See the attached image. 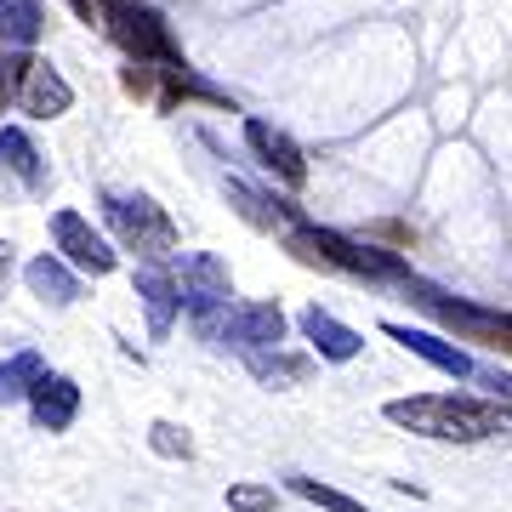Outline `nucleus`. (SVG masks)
I'll use <instances>...</instances> for the list:
<instances>
[{"instance_id": "20", "label": "nucleus", "mask_w": 512, "mask_h": 512, "mask_svg": "<svg viewBox=\"0 0 512 512\" xmlns=\"http://www.w3.org/2000/svg\"><path fill=\"white\" fill-rule=\"evenodd\" d=\"M0 154H6V165L18 171L23 183H40L46 171H40V160H35V148H29V137L23 131H0Z\"/></svg>"}, {"instance_id": "5", "label": "nucleus", "mask_w": 512, "mask_h": 512, "mask_svg": "<svg viewBox=\"0 0 512 512\" xmlns=\"http://www.w3.org/2000/svg\"><path fill=\"white\" fill-rule=\"evenodd\" d=\"M12 69V97L23 103V114H35V120H52L74 103L69 80L52 69V63H35V57H18V63H6Z\"/></svg>"}, {"instance_id": "9", "label": "nucleus", "mask_w": 512, "mask_h": 512, "mask_svg": "<svg viewBox=\"0 0 512 512\" xmlns=\"http://www.w3.org/2000/svg\"><path fill=\"white\" fill-rule=\"evenodd\" d=\"M29 410H35V421L46 433H63V427H74V416H80V387H74L69 376L40 370L35 387H29Z\"/></svg>"}, {"instance_id": "6", "label": "nucleus", "mask_w": 512, "mask_h": 512, "mask_svg": "<svg viewBox=\"0 0 512 512\" xmlns=\"http://www.w3.org/2000/svg\"><path fill=\"white\" fill-rule=\"evenodd\" d=\"M52 239H57V251H63V262L80 268V274H114V262H120V256L109 251V239L97 234L80 211H57V217H52Z\"/></svg>"}, {"instance_id": "11", "label": "nucleus", "mask_w": 512, "mask_h": 512, "mask_svg": "<svg viewBox=\"0 0 512 512\" xmlns=\"http://www.w3.org/2000/svg\"><path fill=\"white\" fill-rule=\"evenodd\" d=\"M245 137H251V148L262 154V165H268V171H279V183H291V188L308 183V160H302V148H296L285 131H274L268 120H251V126H245Z\"/></svg>"}, {"instance_id": "1", "label": "nucleus", "mask_w": 512, "mask_h": 512, "mask_svg": "<svg viewBox=\"0 0 512 512\" xmlns=\"http://www.w3.org/2000/svg\"><path fill=\"white\" fill-rule=\"evenodd\" d=\"M382 416L439 444H478L512 433V399H473V393H410V399H387Z\"/></svg>"}, {"instance_id": "21", "label": "nucleus", "mask_w": 512, "mask_h": 512, "mask_svg": "<svg viewBox=\"0 0 512 512\" xmlns=\"http://www.w3.org/2000/svg\"><path fill=\"white\" fill-rule=\"evenodd\" d=\"M228 512H279L274 484H228Z\"/></svg>"}, {"instance_id": "16", "label": "nucleus", "mask_w": 512, "mask_h": 512, "mask_svg": "<svg viewBox=\"0 0 512 512\" xmlns=\"http://www.w3.org/2000/svg\"><path fill=\"white\" fill-rule=\"evenodd\" d=\"M40 0H0V46H35L40 40Z\"/></svg>"}, {"instance_id": "2", "label": "nucleus", "mask_w": 512, "mask_h": 512, "mask_svg": "<svg viewBox=\"0 0 512 512\" xmlns=\"http://www.w3.org/2000/svg\"><path fill=\"white\" fill-rule=\"evenodd\" d=\"M285 251L296 256V262H308V268H325V274H348V279H410V268H404V256L393 251H376V245H359V239L336 234V228H313V222H302V228H291L285 234Z\"/></svg>"}, {"instance_id": "3", "label": "nucleus", "mask_w": 512, "mask_h": 512, "mask_svg": "<svg viewBox=\"0 0 512 512\" xmlns=\"http://www.w3.org/2000/svg\"><path fill=\"white\" fill-rule=\"evenodd\" d=\"M404 291L416 302L427 319H439L444 330H456V342H484V348L507 353L512 359V313L501 308H478V302H461V296H444L439 285H427V279H404Z\"/></svg>"}, {"instance_id": "8", "label": "nucleus", "mask_w": 512, "mask_h": 512, "mask_svg": "<svg viewBox=\"0 0 512 512\" xmlns=\"http://www.w3.org/2000/svg\"><path fill=\"white\" fill-rule=\"evenodd\" d=\"M183 308L188 319H200V313L222 308V302H234V279H228V268H222L217 256H183Z\"/></svg>"}, {"instance_id": "15", "label": "nucleus", "mask_w": 512, "mask_h": 512, "mask_svg": "<svg viewBox=\"0 0 512 512\" xmlns=\"http://www.w3.org/2000/svg\"><path fill=\"white\" fill-rule=\"evenodd\" d=\"M23 279H29V291H35L40 302H52V308H69L74 296H80V279H74L57 256H35V262L23 268Z\"/></svg>"}, {"instance_id": "18", "label": "nucleus", "mask_w": 512, "mask_h": 512, "mask_svg": "<svg viewBox=\"0 0 512 512\" xmlns=\"http://www.w3.org/2000/svg\"><path fill=\"white\" fill-rule=\"evenodd\" d=\"M40 353H18V359H6L0 365V404H18V399H29V387H35V376H40Z\"/></svg>"}, {"instance_id": "19", "label": "nucleus", "mask_w": 512, "mask_h": 512, "mask_svg": "<svg viewBox=\"0 0 512 512\" xmlns=\"http://www.w3.org/2000/svg\"><path fill=\"white\" fill-rule=\"evenodd\" d=\"M148 450L165 461H194V439H188V427H177V421H154L148 427Z\"/></svg>"}, {"instance_id": "7", "label": "nucleus", "mask_w": 512, "mask_h": 512, "mask_svg": "<svg viewBox=\"0 0 512 512\" xmlns=\"http://www.w3.org/2000/svg\"><path fill=\"white\" fill-rule=\"evenodd\" d=\"M109 23H114V40L126 46L131 57H160V63H183L177 57V46H171V35H165V23L148 12V6H131V0H114L109 6Z\"/></svg>"}, {"instance_id": "10", "label": "nucleus", "mask_w": 512, "mask_h": 512, "mask_svg": "<svg viewBox=\"0 0 512 512\" xmlns=\"http://www.w3.org/2000/svg\"><path fill=\"white\" fill-rule=\"evenodd\" d=\"M302 336L313 342V353L319 359H330V365H348V359H359V348H365V336L353 325H342V319H330L325 308H302Z\"/></svg>"}, {"instance_id": "24", "label": "nucleus", "mask_w": 512, "mask_h": 512, "mask_svg": "<svg viewBox=\"0 0 512 512\" xmlns=\"http://www.w3.org/2000/svg\"><path fill=\"white\" fill-rule=\"evenodd\" d=\"M6 274H12V245H0V285H6Z\"/></svg>"}, {"instance_id": "12", "label": "nucleus", "mask_w": 512, "mask_h": 512, "mask_svg": "<svg viewBox=\"0 0 512 512\" xmlns=\"http://www.w3.org/2000/svg\"><path fill=\"white\" fill-rule=\"evenodd\" d=\"M382 336H393V342H399L404 353H416V359H427V365L433 370H444V376H473V359H467V353L456 348V342H439V336H427V330H410V325H393V319H387L382 325Z\"/></svg>"}, {"instance_id": "17", "label": "nucleus", "mask_w": 512, "mask_h": 512, "mask_svg": "<svg viewBox=\"0 0 512 512\" xmlns=\"http://www.w3.org/2000/svg\"><path fill=\"white\" fill-rule=\"evenodd\" d=\"M285 484H291V495H302V501H313V507H325V512H370L365 501H353L348 490H336V484H319V478L291 473Z\"/></svg>"}, {"instance_id": "22", "label": "nucleus", "mask_w": 512, "mask_h": 512, "mask_svg": "<svg viewBox=\"0 0 512 512\" xmlns=\"http://www.w3.org/2000/svg\"><path fill=\"white\" fill-rule=\"evenodd\" d=\"M120 80H126V92H131V97H148V92H154V69H148L143 57H131V69L120 74Z\"/></svg>"}, {"instance_id": "14", "label": "nucleus", "mask_w": 512, "mask_h": 512, "mask_svg": "<svg viewBox=\"0 0 512 512\" xmlns=\"http://www.w3.org/2000/svg\"><path fill=\"white\" fill-rule=\"evenodd\" d=\"M137 296H143V308H148V336H171L177 313H183V285L165 268H143L137 274Z\"/></svg>"}, {"instance_id": "13", "label": "nucleus", "mask_w": 512, "mask_h": 512, "mask_svg": "<svg viewBox=\"0 0 512 512\" xmlns=\"http://www.w3.org/2000/svg\"><path fill=\"white\" fill-rule=\"evenodd\" d=\"M245 359V370H251L262 387H302L313 376V359L308 353L285 348V342H274V348H256V353H239Z\"/></svg>"}, {"instance_id": "4", "label": "nucleus", "mask_w": 512, "mask_h": 512, "mask_svg": "<svg viewBox=\"0 0 512 512\" xmlns=\"http://www.w3.org/2000/svg\"><path fill=\"white\" fill-rule=\"evenodd\" d=\"M109 222H114V234H120V245L137 251V256H171L177 251V228H171V217H165L148 194H114Z\"/></svg>"}, {"instance_id": "23", "label": "nucleus", "mask_w": 512, "mask_h": 512, "mask_svg": "<svg viewBox=\"0 0 512 512\" xmlns=\"http://www.w3.org/2000/svg\"><path fill=\"white\" fill-rule=\"evenodd\" d=\"M490 387L501 393V399H512V376H501V370H490Z\"/></svg>"}]
</instances>
